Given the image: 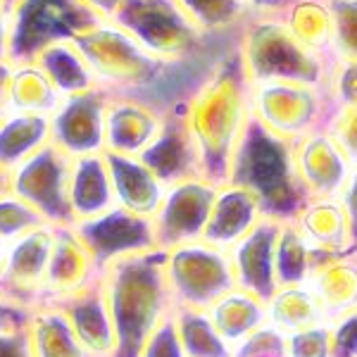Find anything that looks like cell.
<instances>
[{
  "label": "cell",
  "mask_w": 357,
  "mask_h": 357,
  "mask_svg": "<svg viewBox=\"0 0 357 357\" xmlns=\"http://www.w3.org/2000/svg\"><path fill=\"white\" fill-rule=\"evenodd\" d=\"M250 119V82L234 45L186 96V126L198 151L203 178L215 186L229 181L231 160Z\"/></svg>",
  "instance_id": "cell-1"
},
{
  "label": "cell",
  "mask_w": 357,
  "mask_h": 357,
  "mask_svg": "<svg viewBox=\"0 0 357 357\" xmlns=\"http://www.w3.org/2000/svg\"><path fill=\"white\" fill-rule=\"evenodd\" d=\"M165 257V250L153 248L102 269V289L117 331L114 357H138L148 336L174 312Z\"/></svg>",
  "instance_id": "cell-2"
},
{
  "label": "cell",
  "mask_w": 357,
  "mask_h": 357,
  "mask_svg": "<svg viewBox=\"0 0 357 357\" xmlns=\"http://www.w3.org/2000/svg\"><path fill=\"white\" fill-rule=\"evenodd\" d=\"M227 183L248 188L260 203L262 217L274 222H296L310 203L298 172L296 143L272 134L255 119L241 138Z\"/></svg>",
  "instance_id": "cell-3"
},
{
  "label": "cell",
  "mask_w": 357,
  "mask_h": 357,
  "mask_svg": "<svg viewBox=\"0 0 357 357\" xmlns=\"http://www.w3.org/2000/svg\"><path fill=\"white\" fill-rule=\"evenodd\" d=\"M241 62L250 84L298 82L326 86L333 60L317 55L298 41L284 15L248 13L236 36Z\"/></svg>",
  "instance_id": "cell-4"
},
{
  "label": "cell",
  "mask_w": 357,
  "mask_h": 357,
  "mask_svg": "<svg viewBox=\"0 0 357 357\" xmlns=\"http://www.w3.org/2000/svg\"><path fill=\"white\" fill-rule=\"evenodd\" d=\"M122 24L134 31L148 53L167 65L203 60L205 50L217 48L215 41L222 38L207 33L178 0H129L122 10Z\"/></svg>",
  "instance_id": "cell-5"
},
{
  "label": "cell",
  "mask_w": 357,
  "mask_h": 357,
  "mask_svg": "<svg viewBox=\"0 0 357 357\" xmlns=\"http://www.w3.org/2000/svg\"><path fill=\"white\" fill-rule=\"evenodd\" d=\"M250 112L264 129L296 143L314 131L326 129L333 114V102L326 86L267 82L250 84Z\"/></svg>",
  "instance_id": "cell-6"
},
{
  "label": "cell",
  "mask_w": 357,
  "mask_h": 357,
  "mask_svg": "<svg viewBox=\"0 0 357 357\" xmlns=\"http://www.w3.org/2000/svg\"><path fill=\"white\" fill-rule=\"evenodd\" d=\"M165 274L174 307L210 310L236 289L234 262L229 250L207 241H191L165 250Z\"/></svg>",
  "instance_id": "cell-7"
},
{
  "label": "cell",
  "mask_w": 357,
  "mask_h": 357,
  "mask_svg": "<svg viewBox=\"0 0 357 357\" xmlns=\"http://www.w3.org/2000/svg\"><path fill=\"white\" fill-rule=\"evenodd\" d=\"M72 160L53 141L45 143L26 162L10 174V191L31 205L53 227H72L74 212L69 205Z\"/></svg>",
  "instance_id": "cell-8"
},
{
  "label": "cell",
  "mask_w": 357,
  "mask_h": 357,
  "mask_svg": "<svg viewBox=\"0 0 357 357\" xmlns=\"http://www.w3.org/2000/svg\"><path fill=\"white\" fill-rule=\"evenodd\" d=\"M55 227L41 224L31 231L8 241L0 262V298L22 310L43 303L45 272L53 250Z\"/></svg>",
  "instance_id": "cell-9"
},
{
  "label": "cell",
  "mask_w": 357,
  "mask_h": 357,
  "mask_svg": "<svg viewBox=\"0 0 357 357\" xmlns=\"http://www.w3.org/2000/svg\"><path fill=\"white\" fill-rule=\"evenodd\" d=\"M217 188L220 186L203 176L167 186L162 203L153 215L155 243L160 250H169V248L191 243V241H203Z\"/></svg>",
  "instance_id": "cell-10"
},
{
  "label": "cell",
  "mask_w": 357,
  "mask_h": 357,
  "mask_svg": "<svg viewBox=\"0 0 357 357\" xmlns=\"http://www.w3.org/2000/svg\"><path fill=\"white\" fill-rule=\"evenodd\" d=\"M72 227L79 238L84 241V245L89 248L91 257L96 260L100 272L110 267L112 262L158 248L151 217L134 215L122 207H112L102 215L77 222Z\"/></svg>",
  "instance_id": "cell-11"
},
{
  "label": "cell",
  "mask_w": 357,
  "mask_h": 357,
  "mask_svg": "<svg viewBox=\"0 0 357 357\" xmlns=\"http://www.w3.org/2000/svg\"><path fill=\"white\" fill-rule=\"evenodd\" d=\"M162 112V129L155 136L151 148L141 155V160L151 167L153 174L165 186L186 181V178L203 176L200 174L198 151H195L191 131L186 126V98L169 102V107H165Z\"/></svg>",
  "instance_id": "cell-12"
},
{
  "label": "cell",
  "mask_w": 357,
  "mask_h": 357,
  "mask_svg": "<svg viewBox=\"0 0 357 357\" xmlns=\"http://www.w3.org/2000/svg\"><path fill=\"white\" fill-rule=\"evenodd\" d=\"M296 160L310 200H338L355 167L326 129L296 141Z\"/></svg>",
  "instance_id": "cell-13"
},
{
  "label": "cell",
  "mask_w": 357,
  "mask_h": 357,
  "mask_svg": "<svg viewBox=\"0 0 357 357\" xmlns=\"http://www.w3.org/2000/svg\"><path fill=\"white\" fill-rule=\"evenodd\" d=\"M281 222L262 217L250 234L236 243L229 255L234 262L236 289L252 293L267 303L279 291L276 284V241H279Z\"/></svg>",
  "instance_id": "cell-14"
},
{
  "label": "cell",
  "mask_w": 357,
  "mask_h": 357,
  "mask_svg": "<svg viewBox=\"0 0 357 357\" xmlns=\"http://www.w3.org/2000/svg\"><path fill=\"white\" fill-rule=\"evenodd\" d=\"M102 272L91 257L89 248L79 238L74 227H55L53 250H50L48 272H45L43 303H57L69 296H77L93 286Z\"/></svg>",
  "instance_id": "cell-15"
},
{
  "label": "cell",
  "mask_w": 357,
  "mask_h": 357,
  "mask_svg": "<svg viewBox=\"0 0 357 357\" xmlns=\"http://www.w3.org/2000/svg\"><path fill=\"white\" fill-rule=\"evenodd\" d=\"M57 305L67 314L77 338L82 341L86 353L91 357H114L117 355V331H114L110 307H107L102 276L93 286L84 289L77 296H69L65 301L45 303Z\"/></svg>",
  "instance_id": "cell-16"
},
{
  "label": "cell",
  "mask_w": 357,
  "mask_h": 357,
  "mask_svg": "<svg viewBox=\"0 0 357 357\" xmlns=\"http://www.w3.org/2000/svg\"><path fill=\"white\" fill-rule=\"evenodd\" d=\"M105 96H84L72 100L50 126V138L69 158L105 153Z\"/></svg>",
  "instance_id": "cell-17"
},
{
  "label": "cell",
  "mask_w": 357,
  "mask_h": 357,
  "mask_svg": "<svg viewBox=\"0 0 357 357\" xmlns=\"http://www.w3.org/2000/svg\"><path fill=\"white\" fill-rule=\"evenodd\" d=\"M165 112L146 102L117 98L105 110V151L141 158L160 134Z\"/></svg>",
  "instance_id": "cell-18"
},
{
  "label": "cell",
  "mask_w": 357,
  "mask_h": 357,
  "mask_svg": "<svg viewBox=\"0 0 357 357\" xmlns=\"http://www.w3.org/2000/svg\"><path fill=\"white\" fill-rule=\"evenodd\" d=\"M105 162L110 169L114 203L134 215L151 217L158 212L167 186L153 174V169L134 155H119L105 151Z\"/></svg>",
  "instance_id": "cell-19"
},
{
  "label": "cell",
  "mask_w": 357,
  "mask_h": 357,
  "mask_svg": "<svg viewBox=\"0 0 357 357\" xmlns=\"http://www.w3.org/2000/svg\"><path fill=\"white\" fill-rule=\"evenodd\" d=\"M260 220L262 210L255 195L243 186L224 183L217 188V198L212 205L203 241L224 248V250H231L243 236L260 224Z\"/></svg>",
  "instance_id": "cell-20"
},
{
  "label": "cell",
  "mask_w": 357,
  "mask_h": 357,
  "mask_svg": "<svg viewBox=\"0 0 357 357\" xmlns=\"http://www.w3.org/2000/svg\"><path fill=\"white\" fill-rule=\"evenodd\" d=\"M69 205H72L74 212V224L91 220V217H98L102 212L117 207L105 153L82 155V158L72 160Z\"/></svg>",
  "instance_id": "cell-21"
},
{
  "label": "cell",
  "mask_w": 357,
  "mask_h": 357,
  "mask_svg": "<svg viewBox=\"0 0 357 357\" xmlns=\"http://www.w3.org/2000/svg\"><path fill=\"white\" fill-rule=\"evenodd\" d=\"M307 286L319 301L329 324L348 314L357 307V252L319 264L307 279Z\"/></svg>",
  "instance_id": "cell-22"
},
{
  "label": "cell",
  "mask_w": 357,
  "mask_h": 357,
  "mask_svg": "<svg viewBox=\"0 0 357 357\" xmlns=\"http://www.w3.org/2000/svg\"><path fill=\"white\" fill-rule=\"evenodd\" d=\"M26 343L31 357H91L57 305H38L29 312Z\"/></svg>",
  "instance_id": "cell-23"
},
{
  "label": "cell",
  "mask_w": 357,
  "mask_h": 357,
  "mask_svg": "<svg viewBox=\"0 0 357 357\" xmlns=\"http://www.w3.org/2000/svg\"><path fill=\"white\" fill-rule=\"evenodd\" d=\"M296 224L317 250L329 252V255L357 252L350 245L348 217L343 212L341 200H310Z\"/></svg>",
  "instance_id": "cell-24"
},
{
  "label": "cell",
  "mask_w": 357,
  "mask_h": 357,
  "mask_svg": "<svg viewBox=\"0 0 357 357\" xmlns=\"http://www.w3.org/2000/svg\"><path fill=\"white\" fill-rule=\"evenodd\" d=\"M210 317L215 321L217 331L231 348L241 345L245 338H250L255 331L269 324L267 319V303L255 298L252 293H245L241 289H234L220 298L210 310Z\"/></svg>",
  "instance_id": "cell-25"
},
{
  "label": "cell",
  "mask_w": 357,
  "mask_h": 357,
  "mask_svg": "<svg viewBox=\"0 0 357 357\" xmlns=\"http://www.w3.org/2000/svg\"><path fill=\"white\" fill-rule=\"evenodd\" d=\"M341 255L321 252L310 243L298 229L296 222H281L279 241H276V284L281 286H301L319 264L333 260Z\"/></svg>",
  "instance_id": "cell-26"
},
{
  "label": "cell",
  "mask_w": 357,
  "mask_h": 357,
  "mask_svg": "<svg viewBox=\"0 0 357 357\" xmlns=\"http://www.w3.org/2000/svg\"><path fill=\"white\" fill-rule=\"evenodd\" d=\"M267 319L269 326H274L284 336L317 324H329L324 310L307 284L281 286L267 301Z\"/></svg>",
  "instance_id": "cell-27"
},
{
  "label": "cell",
  "mask_w": 357,
  "mask_h": 357,
  "mask_svg": "<svg viewBox=\"0 0 357 357\" xmlns=\"http://www.w3.org/2000/svg\"><path fill=\"white\" fill-rule=\"evenodd\" d=\"M284 22L305 48L333 60V22L326 0H296L284 10Z\"/></svg>",
  "instance_id": "cell-28"
},
{
  "label": "cell",
  "mask_w": 357,
  "mask_h": 357,
  "mask_svg": "<svg viewBox=\"0 0 357 357\" xmlns=\"http://www.w3.org/2000/svg\"><path fill=\"white\" fill-rule=\"evenodd\" d=\"M45 143H50V124L45 117L36 114V117L8 119L0 126V169L5 174H13Z\"/></svg>",
  "instance_id": "cell-29"
},
{
  "label": "cell",
  "mask_w": 357,
  "mask_h": 357,
  "mask_svg": "<svg viewBox=\"0 0 357 357\" xmlns=\"http://www.w3.org/2000/svg\"><path fill=\"white\" fill-rule=\"evenodd\" d=\"M174 324L186 357H234V348L222 338L205 310L174 307Z\"/></svg>",
  "instance_id": "cell-30"
},
{
  "label": "cell",
  "mask_w": 357,
  "mask_h": 357,
  "mask_svg": "<svg viewBox=\"0 0 357 357\" xmlns=\"http://www.w3.org/2000/svg\"><path fill=\"white\" fill-rule=\"evenodd\" d=\"M178 3L212 36L238 31L248 15L245 0H178Z\"/></svg>",
  "instance_id": "cell-31"
},
{
  "label": "cell",
  "mask_w": 357,
  "mask_h": 357,
  "mask_svg": "<svg viewBox=\"0 0 357 357\" xmlns=\"http://www.w3.org/2000/svg\"><path fill=\"white\" fill-rule=\"evenodd\" d=\"M333 22V60H357V0H326Z\"/></svg>",
  "instance_id": "cell-32"
},
{
  "label": "cell",
  "mask_w": 357,
  "mask_h": 357,
  "mask_svg": "<svg viewBox=\"0 0 357 357\" xmlns=\"http://www.w3.org/2000/svg\"><path fill=\"white\" fill-rule=\"evenodd\" d=\"M48 224L22 198H17L13 191L0 193V241H15L17 236L31 231V229Z\"/></svg>",
  "instance_id": "cell-33"
},
{
  "label": "cell",
  "mask_w": 357,
  "mask_h": 357,
  "mask_svg": "<svg viewBox=\"0 0 357 357\" xmlns=\"http://www.w3.org/2000/svg\"><path fill=\"white\" fill-rule=\"evenodd\" d=\"M331 324H317L310 329L289 333L284 338V357H331Z\"/></svg>",
  "instance_id": "cell-34"
},
{
  "label": "cell",
  "mask_w": 357,
  "mask_h": 357,
  "mask_svg": "<svg viewBox=\"0 0 357 357\" xmlns=\"http://www.w3.org/2000/svg\"><path fill=\"white\" fill-rule=\"evenodd\" d=\"M326 91L333 107L357 105V60H333Z\"/></svg>",
  "instance_id": "cell-35"
},
{
  "label": "cell",
  "mask_w": 357,
  "mask_h": 357,
  "mask_svg": "<svg viewBox=\"0 0 357 357\" xmlns=\"http://www.w3.org/2000/svg\"><path fill=\"white\" fill-rule=\"evenodd\" d=\"M326 131L336 138V143L345 151L350 162L357 165V105L333 107Z\"/></svg>",
  "instance_id": "cell-36"
},
{
  "label": "cell",
  "mask_w": 357,
  "mask_h": 357,
  "mask_svg": "<svg viewBox=\"0 0 357 357\" xmlns=\"http://www.w3.org/2000/svg\"><path fill=\"white\" fill-rule=\"evenodd\" d=\"M138 357H186L181 338H178V331H176V324H174V312L167 317L162 324L148 336V341L143 343L141 355Z\"/></svg>",
  "instance_id": "cell-37"
},
{
  "label": "cell",
  "mask_w": 357,
  "mask_h": 357,
  "mask_svg": "<svg viewBox=\"0 0 357 357\" xmlns=\"http://www.w3.org/2000/svg\"><path fill=\"white\" fill-rule=\"evenodd\" d=\"M284 333L267 324L241 345H236L234 357H284Z\"/></svg>",
  "instance_id": "cell-38"
},
{
  "label": "cell",
  "mask_w": 357,
  "mask_h": 357,
  "mask_svg": "<svg viewBox=\"0 0 357 357\" xmlns=\"http://www.w3.org/2000/svg\"><path fill=\"white\" fill-rule=\"evenodd\" d=\"M331 357H357V307L331 321Z\"/></svg>",
  "instance_id": "cell-39"
},
{
  "label": "cell",
  "mask_w": 357,
  "mask_h": 357,
  "mask_svg": "<svg viewBox=\"0 0 357 357\" xmlns=\"http://www.w3.org/2000/svg\"><path fill=\"white\" fill-rule=\"evenodd\" d=\"M338 200H341L343 212H345V217H348L350 245L357 250V165L353 167V172H350V178H348V183H345V188Z\"/></svg>",
  "instance_id": "cell-40"
},
{
  "label": "cell",
  "mask_w": 357,
  "mask_h": 357,
  "mask_svg": "<svg viewBox=\"0 0 357 357\" xmlns=\"http://www.w3.org/2000/svg\"><path fill=\"white\" fill-rule=\"evenodd\" d=\"M29 312H31V310H22V307H17V305L0 298V336L8 331L24 329Z\"/></svg>",
  "instance_id": "cell-41"
},
{
  "label": "cell",
  "mask_w": 357,
  "mask_h": 357,
  "mask_svg": "<svg viewBox=\"0 0 357 357\" xmlns=\"http://www.w3.org/2000/svg\"><path fill=\"white\" fill-rule=\"evenodd\" d=\"M0 357H31L26 343V326L0 336Z\"/></svg>",
  "instance_id": "cell-42"
},
{
  "label": "cell",
  "mask_w": 357,
  "mask_h": 357,
  "mask_svg": "<svg viewBox=\"0 0 357 357\" xmlns=\"http://www.w3.org/2000/svg\"><path fill=\"white\" fill-rule=\"evenodd\" d=\"M296 0H248V13H272L284 15V10Z\"/></svg>",
  "instance_id": "cell-43"
},
{
  "label": "cell",
  "mask_w": 357,
  "mask_h": 357,
  "mask_svg": "<svg viewBox=\"0 0 357 357\" xmlns=\"http://www.w3.org/2000/svg\"><path fill=\"white\" fill-rule=\"evenodd\" d=\"M10 191V174H5L3 169H0V193Z\"/></svg>",
  "instance_id": "cell-44"
},
{
  "label": "cell",
  "mask_w": 357,
  "mask_h": 357,
  "mask_svg": "<svg viewBox=\"0 0 357 357\" xmlns=\"http://www.w3.org/2000/svg\"><path fill=\"white\" fill-rule=\"evenodd\" d=\"M5 245H8V243H5V241H0V262H3V252H5Z\"/></svg>",
  "instance_id": "cell-45"
},
{
  "label": "cell",
  "mask_w": 357,
  "mask_h": 357,
  "mask_svg": "<svg viewBox=\"0 0 357 357\" xmlns=\"http://www.w3.org/2000/svg\"><path fill=\"white\" fill-rule=\"evenodd\" d=\"M245 3H248V0H245Z\"/></svg>",
  "instance_id": "cell-46"
}]
</instances>
